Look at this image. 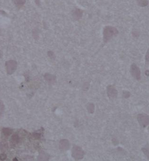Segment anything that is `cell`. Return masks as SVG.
<instances>
[{"mask_svg": "<svg viewBox=\"0 0 149 161\" xmlns=\"http://www.w3.org/2000/svg\"><path fill=\"white\" fill-rule=\"evenodd\" d=\"M118 33V30L117 27L111 26H107L104 27L103 31L104 42L107 43L113 37L117 36Z\"/></svg>", "mask_w": 149, "mask_h": 161, "instance_id": "1", "label": "cell"}, {"mask_svg": "<svg viewBox=\"0 0 149 161\" xmlns=\"http://www.w3.org/2000/svg\"><path fill=\"white\" fill-rule=\"evenodd\" d=\"M18 63L15 60H11L5 62L7 73L8 75H12L16 71Z\"/></svg>", "mask_w": 149, "mask_h": 161, "instance_id": "2", "label": "cell"}, {"mask_svg": "<svg viewBox=\"0 0 149 161\" xmlns=\"http://www.w3.org/2000/svg\"><path fill=\"white\" fill-rule=\"evenodd\" d=\"M137 121L140 126L145 128L149 125V115L146 113H139L137 117Z\"/></svg>", "mask_w": 149, "mask_h": 161, "instance_id": "3", "label": "cell"}, {"mask_svg": "<svg viewBox=\"0 0 149 161\" xmlns=\"http://www.w3.org/2000/svg\"><path fill=\"white\" fill-rule=\"evenodd\" d=\"M131 75L137 80H140L141 79V71L139 67L135 63L131 65L130 69Z\"/></svg>", "mask_w": 149, "mask_h": 161, "instance_id": "4", "label": "cell"}, {"mask_svg": "<svg viewBox=\"0 0 149 161\" xmlns=\"http://www.w3.org/2000/svg\"><path fill=\"white\" fill-rule=\"evenodd\" d=\"M84 152L81 147L77 146H75L73 149L72 155L76 159H81L83 158L84 156Z\"/></svg>", "mask_w": 149, "mask_h": 161, "instance_id": "5", "label": "cell"}, {"mask_svg": "<svg viewBox=\"0 0 149 161\" xmlns=\"http://www.w3.org/2000/svg\"><path fill=\"white\" fill-rule=\"evenodd\" d=\"M107 94L109 98H115L118 96V90L114 87L109 85L107 87Z\"/></svg>", "mask_w": 149, "mask_h": 161, "instance_id": "6", "label": "cell"}, {"mask_svg": "<svg viewBox=\"0 0 149 161\" xmlns=\"http://www.w3.org/2000/svg\"><path fill=\"white\" fill-rule=\"evenodd\" d=\"M83 15V11L81 9L76 8L73 11V16L74 20L77 21L80 20L82 19Z\"/></svg>", "mask_w": 149, "mask_h": 161, "instance_id": "7", "label": "cell"}, {"mask_svg": "<svg viewBox=\"0 0 149 161\" xmlns=\"http://www.w3.org/2000/svg\"><path fill=\"white\" fill-rule=\"evenodd\" d=\"M44 78L49 84H53L56 80V77L50 73H46L44 75Z\"/></svg>", "mask_w": 149, "mask_h": 161, "instance_id": "8", "label": "cell"}, {"mask_svg": "<svg viewBox=\"0 0 149 161\" xmlns=\"http://www.w3.org/2000/svg\"><path fill=\"white\" fill-rule=\"evenodd\" d=\"M15 5L19 9H21L25 5L26 1V0H12Z\"/></svg>", "mask_w": 149, "mask_h": 161, "instance_id": "9", "label": "cell"}, {"mask_svg": "<svg viewBox=\"0 0 149 161\" xmlns=\"http://www.w3.org/2000/svg\"><path fill=\"white\" fill-rule=\"evenodd\" d=\"M59 146H60V148L61 149L65 150V149H68L69 147V143L68 140L64 139V140H62L60 141Z\"/></svg>", "mask_w": 149, "mask_h": 161, "instance_id": "10", "label": "cell"}, {"mask_svg": "<svg viewBox=\"0 0 149 161\" xmlns=\"http://www.w3.org/2000/svg\"><path fill=\"white\" fill-rule=\"evenodd\" d=\"M2 132L5 136L8 137L12 134L13 130L11 128H2Z\"/></svg>", "mask_w": 149, "mask_h": 161, "instance_id": "11", "label": "cell"}, {"mask_svg": "<svg viewBox=\"0 0 149 161\" xmlns=\"http://www.w3.org/2000/svg\"><path fill=\"white\" fill-rule=\"evenodd\" d=\"M141 151L144 155L146 156V157L149 160V144H146L144 147L141 148Z\"/></svg>", "mask_w": 149, "mask_h": 161, "instance_id": "12", "label": "cell"}, {"mask_svg": "<svg viewBox=\"0 0 149 161\" xmlns=\"http://www.w3.org/2000/svg\"><path fill=\"white\" fill-rule=\"evenodd\" d=\"M137 5L141 7L147 6L149 5L148 0H137Z\"/></svg>", "mask_w": 149, "mask_h": 161, "instance_id": "13", "label": "cell"}, {"mask_svg": "<svg viewBox=\"0 0 149 161\" xmlns=\"http://www.w3.org/2000/svg\"><path fill=\"white\" fill-rule=\"evenodd\" d=\"M20 137L19 135L15 134L12 136L11 139V141L12 142V143L13 144H17L20 141Z\"/></svg>", "mask_w": 149, "mask_h": 161, "instance_id": "14", "label": "cell"}, {"mask_svg": "<svg viewBox=\"0 0 149 161\" xmlns=\"http://www.w3.org/2000/svg\"><path fill=\"white\" fill-rule=\"evenodd\" d=\"M5 111V105L2 100H0V117H2Z\"/></svg>", "mask_w": 149, "mask_h": 161, "instance_id": "15", "label": "cell"}, {"mask_svg": "<svg viewBox=\"0 0 149 161\" xmlns=\"http://www.w3.org/2000/svg\"><path fill=\"white\" fill-rule=\"evenodd\" d=\"M131 95V93L128 91L125 90L123 92V97L125 99H128L130 97Z\"/></svg>", "mask_w": 149, "mask_h": 161, "instance_id": "16", "label": "cell"}, {"mask_svg": "<svg viewBox=\"0 0 149 161\" xmlns=\"http://www.w3.org/2000/svg\"><path fill=\"white\" fill-rule=\"evenodd\" d=\"M145 64L146 65H149V48L146 52V55L145 56Z\"/></svg>", "mask_w": 149, "mask_h": 161, "instance_id": "17", "label": "cell"}, {"mask_svg": "<svg viewBox=\"0 0 149 161\" xmlns=\"http://www.w3.org/2000/svg\"><path fill=\"white\" fill-rule=\"evenodd\" d=\"M94 106L93 104H90L89 106L88 109L90 113H93V112L94 109Z\"/></svg>", "mask_w": 149, "mask_h": 161, "instance_id": "18", "label": "cell"}, {"mask_svg": "<svg viewBox=\"0 0 149 161\" xmlns=\"http://www.w3.org/2000/svg\"><path fill=\"white\" fill-rule=\"evenodd\" d=\"M48 55L49 57L51 58H55V55H54V53L53 52L49 51L48 52Z\"/></svg>", "mask_w": 149, "mask_h": 161, "instance_id": "19", "label": "cell"}, {"mask_svg": "<svg viewBox=\"0 0 149 161\" xmlns=\"http://www.w3.org/2000/svg\"><path fill=\"white\" fill-rule=\"evenodd\" d=\"M7 158V156L5 154H1L0 155V160H5V159H6Z\"/></svg>", "mask_w": 149, "mask_h": 161, "instance_id": "20", "label": "cell"}, {"mask_svg": "<svg viewBox=\"0 0 149 161\" xmlns=\"http://www.w3.org/2000/svg\"><path fill=\"white\" fill-rule=\"evenodd\" d=\"M2 56H3V52L0 50V59L2 58Z\"/></svg>", "mask_w": 149, "mask_h": 161, "instance_id": "21", "label": "cell"}, {"mask_svg": "<svg viewBox=\"0 0 149 161\" xmlns=\"http://www.w3.org/2000/svg\"><path fill=\"white\" fill-rule=\"evenodd\" d=\"M145 74H146L147 76H149V71H148V70L146 71V72H145Z\"/></svg>", "mask_w": 149, "mask_h": 161, "instance_id": "22", "label": "cell"}]
</instances>
